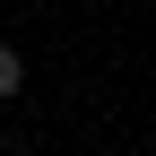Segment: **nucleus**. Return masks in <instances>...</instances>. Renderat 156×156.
<instances>
[{
  "label": "nucleus",
  "instance_id": "obj_1",
  "mask_svg": "<svg viewBox=\"0 0 156 156\" xmlns=\"http://www.w3.org/2000/svg\"><path fill=\"white\" fill-rule=\"evenodd\" d=\"M26 87V61H17V44H0V95H17Z\"/></svg>",
  "mask_w": 156,
  "mask_h": 156
}]
</instances>
